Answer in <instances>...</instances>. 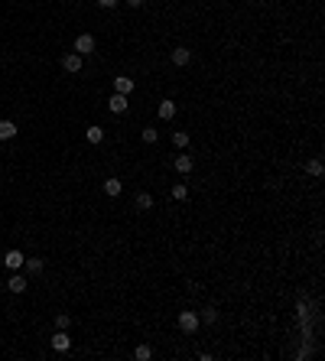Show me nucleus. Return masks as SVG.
Returning <instances> with one entry per match:
<instances>
[{
	"mask_svg": "<svg viewBox=\"0 0 325 361\" xmlns=\"http://www.w3.org/2000/svg\"><path fill=\"white\" fill-rule=\"evenodd\" d=\"M94 49H98V42H94L91 33H81V36L75 40V52H78V55H91Z\"/></svg>",
	"mask_w": 325,
	"mask_h": 361,
	"instance_id": "obj_2",
	"label": "nucleus"
},
{
	"mask_svg": "<svg viewBox=\"0 0 325 361\" xmlns=\"http://www.w3.org/2000/svg\"><path fill=\"white\" fill-rule=\"evenodd\" d=\"M186 199H189V186L176 182V186H172V202H186Z\"/></svg>",
	"mask_w": 325,
	"mask_h": 361,
	"instance_id": "obj_18",
	"label": "nucleus"
},
{
	"mask_svg": "<svg viewBox=\"0 0 325 361\" xmlns=\"http://www.w3.org/2000/svg\"><path fill=\"white\" fill-rule=\"evenodd\" d=\"M306 173L309 176H322V160H309V163H306Z\"/></svg>",
	"mask_w": 325,
	"mask_h": 361,
	"instance_id": "obj_20",
	"label": "nucleus"
},
{
	"mask_svg": "<svg viewBox=\"0 0 325 361\" xmlns=\"http://www.w3.org/2000/svg\"><path fill=\"white\" fill-rule=\"evenodd\" d=\"M52 348H55V352H69V348H72V335L65 329H59L52 335Z\"/></svg>",
	"mask_w": 325,
	"mask_h": 361,
	"instance_id": "obj_5",
	"label": "nucleus"
},
{
	"mask_svg": "<svg viewBox=\"0 0 325 361\" xmlns=\"http://www.w3.org/2000/svg\"><path fill=\"white\" fill-rule=\"evenodd\" d=\"M26 286H30V283H26V277H20V270H13V277L7 280V290L10 293H26Z\"/></svg>",
	"mask_w": 325,
	"mask_h": 361,
	"instance_id": "obj_7",
	"label": "nucleus"
},
{
	"mask_svg": "<svg viewBox=\"0 0 325 361\" xmlns=\"http://www.w3.org/2000/svg\"><path fill=\"white\" fill-rule=\"evenodd\" d=\"M127 7H143V3H147V0H124Z\"/></svg>",
	"mask_w": 325,
	"mask_h": 361,
	"instance_id": "obj_25",
	"label": "nucleus"
},
{
	"mask_svg": "<svg viewBox=\"0 0 325 361\" xmlns=\"http://www.w3.org/2000/svg\"><path fill=\"white\" fill-rule=\"evenodd\" d=\"M179 329L186 332V335H192V332H199V325H202V319H199V313H179Z\"/></svg>",
	"mask_w": 325,
	"mask_h": 361,
	"instance_id": "obj_1",
	"label": "nucleus"
},
{
	"mask_svg": "<svg viewBox=\"0 0 325 361\" xmlns=\"http://www.w3.org/2000/svg\"><path fill=\"white\" fill-rule=\"evenodd\" d=\"M160 118L162 120H172V118H176V101H172V98H162V101H160Z\"/></svg>",
	"mask_w": 325,
	"mask_h": 361,
	"instance_id": "obj_8",
	"label": "nucleus"
},
{
	"mask_svg": "<svg viewBox=\"0 0 325 361\" xmlns=\"http://www.w3.org/2000/svg\"><path fill=\"white\" fill-rule=\"evenodd\" d=\"M16 137V124L13 120H0V140H13Z\"/></svg>",
	"mask_w": 325,
	"mask_h": 361,
	"instance_id": "obj_12",
	"label": "nucleus"
},
{
	"mask_svg": "<svg viewBox=\"0 0 325 361\" xmlns=\"http://www.w3.org/2000/svg\"><path fill=\"white\" fill-rule=\"evenodd\" d=\"M69 325H72V316L69 313H59V316H55V329H69Z\"/></svg>",
	"mask_w": 325,
	"mask_h": 361,
	"instance_id": "obj_22",
	"label": "nucleus"
},
{
	"mask_svg": "<svg viewBox=\"0 0 325 361\" xmlns=\"http://www.w3.org/2000/svg\"><path fill=\"white\" fill-rule=\"evenodd\" d=\"M23 267H26V274H33V277H36V274H42V267H46V264H42V257H26V264H23Z\"/></svg>",
	"mask_w": 325,
	"mask_h": 361,
	"instance_id": "obj_14",
	"label": "nucleus"
},
{
	"mask_svg": "<svg viewBox=\"0 0 325 361\" xmlns=\"http://www.w3.org/2000/svg\"><path fill=\"white\" fill-rule=\"evenodd\" d=\"M133 202H137L140 212H150V208H153V196H150V192H137V199H133Z\"/></svg>",
	"mask_w": 325,
	"mask_h": 361,
	"instance_id": "obj_13",
	"label": "nucleus"
},
{
	"mask_svg": "<svg viewBox=\"0 0 325 361\" xmlns=\"http://www.w3.org/2000/svg\"><path fill=\"white\" fill-rule=\"evenodd\" d=\"M121 0H98V7H104V10H111V7H117Z\"/></svg>",
	"mask_w": 325,
	"mask_h": 361,
	"instance_id": "obj_24",
	"label": "nucleus"
},
{
	"mask_svg": "<svg viewBox=\"0 0 325 361\" xmlns=\"http://www.w3.org/2000/svg\"><path fill=\"white\" fill-rule=\"evenodd\" d=\"M114 91H117V94H130V91H133V79H127V75L114 79Z\"/></svg>",
	"mask_w": 325,
	"mask_h": 361,
	"instance_id": "obj_9",
	"label": "nucleus"
},
{
	"mask_svg": "<svg viewBox=\"0 0 325 361\" xmlns=\"http://www.w3.org/2000/svg\"><path fill=\"white\" fill-rule=\"evenodd\" d=\"M140 137H143V143H156V140H160V130H153V127H147V130H143V134H140Z\"/></svg>",
	"mask_w": 325,
	"mask_h": 361,
	"instance_id": "obj_23",
	"label": "nucleus"
},
{
	"mask_svg": "<svg viewBox=\"0 0 325 361\" xmlns=\"http://www.w3.org/2000/svg\"><path fill=\"white\" fill-rule=\"evenodd\" d=\"M23 264H26V254L23 251H7V254H3V267H7V270H20Z\"/></svg>",
	"mask_w": 325,
	"mask_h": 361,
	"instance_id": "obj_3",
	"label": "nucleus"
},
{
	"mask_svg": "<svg viewBox=\"0 0 325 361\" xmlns=\"http://www.w3.org/2000/svg\"><path fill=\"white\" fill-rule=\"evenodd\" d=\"M189 59H192V52H189L186 46H179L176 52H172V65H189Z\"/></svg>",
	"mask_w": 325,
	"mask_h": 361,
	"instance_id": "obj_15",
	"label": "nucleus"
},
{
	"mask_svg": "<svg viewBox=\"0 0 325 361\" xmlns=\"http://www.w3.org/2000/svg\"><path fill=\"white\" fill-rule=\"evenodd\" d=\"M62 69L72 72V75H75V72H81V55H78V52H65L62 55Z\"/></svg>",
	"mask_w": 325,
	"mask_h": 361,
	"instance_id": "obj_6",
	"label": "nucleus"
},
{
	"mask_svg": "<svg viewBox=\"0 0 325 361\" xmlns=\"http://www.w3.org/2000/svg\"><path fill=\"white\" fill-rule=\"evenodd\" d=\"M133 358H137V361H147V358H153V348H150V345H140L137 352H133Z\"/></svg>",
	"mask_w": 325,
	"mask_h": 361,
	"instance_id": "obj_21",
	"label": "nucleus"
},
{
	"mask_svg": "<svg viewBox=\"0 0 325 361\" xmlns=\"http://www.w3.org/2000/svg\"><path fill=\"white\" fill-rule=\"evenodd\" d=\"M192 157H176V173L179 176H189V173H192Z\"/></svg>",
	"mask_w": 325,
	"mask_h": 361,
	"instance_id": "obj_11",
	"label": "nucleus"
},
{
	"mask_svg": "<svg viewBox=\"0 0 325 361\" xmlns=\"http://www.w3.org/2000/svg\"><path fill=\"white\" fill-rule=\"evenodd\" d=\"M85 137H88V143H101V140H104V127H98V124H94V127H88V130H85Z\"/></svg>",
	"mask_w": 325,
	"mask_h": 361,
	"instance_id": "obj_16",
	"label": "nucleus"
},
{
	"mask_svg": "<svg viewBox=\"0 0 325 361\" xmlns=\"http://www.w3.org/2000/svg\"><path fill=\"white\" fill-rule=\"evenodd\" d=\"M111 114H127V108H130V101H127V94H111V101H108Z\"/></svg>",
	"mask_w": 325,
	"mask_h": 361,
	"instance_id": "obj_4",
	"label": "nucleus"
},
{
	"mask_svg": "<svg viewBox=\"0 0 325 361\" xmlns=\"http://www.w3.org/2000/svg\"><path fill=\"white\" fill-rule=\"evenodd\" d=\"M199 319H202V322H208V325H215V322H218V309H215V306L202 309V316H199Z\"/></svg>",
	"mask_w": 325,
	"mask_h": 361,
	"instance_id": "obj_19",
	"label": "nucleus"
},
{
	"mask_svg": "<svg viewBox=\"0 0 325 361\" xmlns=\"http://www.w3.org/2000/svg\"><path fill=\"white\" fill-rule=\"evenodd\" d=\"M172 147H176V150H186L189 147V134H186V130H172Z\"/></svg>",
	"mask_w": 325,
	"mask_h": 361,
	"instance_id": "obj_17",
	"label": "nucleus"
},
{
	"mask_svg": "<svg viewBox=\"0 0 325 361\" xmlns=\"http://www.w3.org/2000/svg\"><path fill=\"white\" fill-rule=\"evenodd\" d=\"M121 189H124V182L117 179V176H108V179H104V192H108V196H121Z\"/></svg>",
	"mask_w": 325,
	"mask_h": 361,
	"instance_id": "obj_10",
	"label": "nucleus"
}]
</instances>
